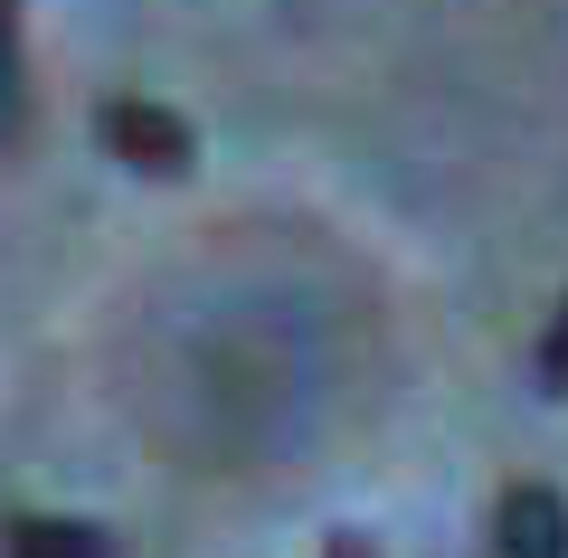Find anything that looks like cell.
Returning a JSON list of instances; mask_svg holds the SVG:
<instances>
[{"label":"cell","mask_w":568,"mask_h":558,"mask_svg":"<svg viewBox=\"0 0 568 558\" xmlns=\"http://www.w3.org/2000/svg\"><path fill=\"white\" fill-rule=\"evenodd\" d=\"M0 558H123L95 520H58V511H29L0 530Z\"/></svg>","instance_id":"3957f363"},{"label":"cell","mask_w":568,"mask_h":558,"mask_svg":"<svg viewBox=\"0 0 568 558\" xmlns=\"http://www.w3.org/2000/svg\"><path fill=\"white\" fill-rule=\"evenodd\" d=\"M540 388H549V398H568V294H559V322L540 332Z\"/></svg>","instance_id":"5b68a950"},{"label":"cell","mask_w":568,"mask_h":558,"mask_svg":"<svg viewBox=\"0 0 568 558\" xmlns=\"http://www.w3.org/2000/svg\"><path fill=\"white\" fill-rule=\"evenodd\" d=\"M493 558H568V501L559 483H511L493 511Z\"/></svg>","instance_id":"7a4b0ae2"},{"label":"cell","mask_w":568,"mask_h":558,"mask_svg":"<svg viewBox=\"0 0 568 558\" xmlns=\"http://www.w3.org/2000/svg\"><path fill=\"white\" fill-rule=\"evenodd\" d=\"M323 558H379V549H369L361 530H332V539H323Z\"/></svg>","instance_id":"8992f818"},{"label":"cell","mask_w":568,"mask_h":558,"mask_svg":"<svg viewBox=\"0 0 568 558\" xmlns=\"http://www.w3.org/2000/svg\"><path fill=\"white\" fill-rule=\"evenodd\" d=\"M29 133V58H20V0H0V152Z\"/></svg>","instance_id":"277c9868"},{"label":"cell","mask_w":568,"mask_h":558,"mask_svg":"<svg viewBox=\"0 0 568 558\" xmlns=\"http://www.w3.org/2000/svg\"><path fill=\"white\" fill-rule=\"evenodd\" d=\"M95 142L123 161V171H142V180H181L190 161H200V133H190L171 104H152V95H114L95 114Z\"/></svg>","instance_id":"6da1fadb"}]
</instances>
